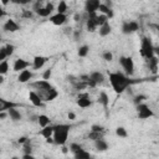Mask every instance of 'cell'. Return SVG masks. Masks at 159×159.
Returning <instances> with one entry per match:
<instances>
[{
	"label": "cell",
	"instance_id": "obj_27",
	"mask_svg": "<svg viewBox=\"0 0 159 159\" xmlns=\"http://www.w3.org/2000/svg\"><path fill=\"white\" fill-rule=\"evenodd\" d=\"M73 159H93V157H92L87 150L83 149V150L76 153V154L73 155Z\"/></svg>",
	"mask_w": 159,
	"mask_h": 159
},
{
	"label": "cell",
	"instance_id": "obj_19",
	"mask_svg": "<svg viewBox=\"0 0 159 159\" xmlns=\"http://www.w3.org/2000/svg\"><path fill=\"white\" fill-rule=\"evenodd\" d=\"M147 61V65L149 67V70L157 76V70H158V57L154 55L153 57H150L149 60H145Z\"/></svg>",
	"mask_w": 159,
	"mask_h": 159
},
{
	"label": "cell",
	"instance_id": "obj_8",
	"mask_svg": "<svg viewBox=\"0 0 159 159\" xmlns=\"http://www.w3.org/2000/svg\"><path fill=\"white\" fill-rule=\"evenodd\" d=\"M120 30L124 35H129L139 30V24L137 21H123Z\"/></svg>",
	"mask_w": 159,
	"mask_h": 159
},
{
	"label": "cell",
	"instance_id": "obj_50",
	"mask_svg": "<svg viewBox=\"0 0 159 159\" xmlns=\"http://www.w3.org/2000/svg\"><path fill=\"white\" fill-rule=\"evenodd\" d=\"M65 32H66V34H71V32H72V29H71V27H66V29H65Z\"/></svg>",
	"mask_w": 159,
	"mask_h": 159
},
{
	"label": "cell",
	"instance_id": "obj_26",
	"mask_svg": "<svg viewBox=\"0 0 159 159\" xmlns=\"http://www.w3.org/2000/svg\"><path fill=\"white\" fill-rule=\"evenodd\" d=\"M50 120H51V119H50L46 114H40V116L37 117V123L40 124L41 128H45V127L50 125Z\"/></svg>",
	"mask_w": 159,
	"mask_h": 159
},
{
	"label": "cell",
	"instance_id": "obj_54",
	"mask_svg": "<svg viewBox=\"0 0 159 159\" xmlns=\"http://www.w3.org/2000/svg\"><path fill=\"white\" fill-rule=\"evenodd\" d=\"M1 4H2V5H7V4H9V1H1Z\"/></svg>",
	"mask_w": 159,
	"mask_h": 159
},
{
	"label": "cell",
	"instance_id": "obj_7",
	"mask_svg": "<svg viewBox=\"0 0 159 159\" xmlns=\"http://www.w3.org/2000/svg\"><path fill=\"white\" fill-rule=\"evenodd\" d=\"M137 113H138V118L139 119H148V118L154 116L153 111L145 103H140V104L137 106Z\"/></svg>",
	"mask_w": 159,
	"mask_h": 159
},
{
	"label": "cell",
	"instance_id": "obj_14",
	"mask_svg": "<svg viewBox=\"0 0 159 159\" xmlns=\"http://www.w3.org/2000/svg\"><path fill=\"white\" fill-rule=\"evenodd\" d=\"M47 61H48V57H46V56H35L34 60H32V67H34V70L42 68Z\"/></svg>",
	"mask_w": 159,
	"mask_h": 159
},
{
	"label": "cell",
	"instance_id": "obj_39",
	"mask_svg": "<svg viewBox=\"0 0 159 159\" xmlns=\"http://www.w3.org/2000/svg\"><path fill=\"white\" fill-rule=\"evenodd\" d=\"M5 50H6V55H7V57H9V56H11V55L14 53L15 46L11 45V43H6V45H5Z\"/></svg>",
	"mask_w": 159,
	"mask_h": 159
},
{
	"label": "cell",
	"instance_id": "obj_33",
	"mask_svg": "<svg viewBox=\"0 0 159 159\" xmlns=\"http://www.w3.org/2000/svg\"><path fill=\"white\" fill-rule=\"evenodd\" d=\"M116 134H117L118 137H120V138H127V135H128L127 129H125L124 127H118V128H116Z\"/></svg>",
	"mask_w": 159,
	"mask_h": 159
},
{
	"label": "cell",
	"instance_id": "obj_29",
	"mask_svg": "<svg viewBox=\"0 0 159 159\" xmlns=\"http://www.w3.org/2000/svg\"><path fill=\"white\" fill-rule=\"evenodd\" d=\"M88 52H89V47H88L87 45L80 46V47H78V51H77V53H78L80 57H86V56L88 55Z\"/></svg>",
	"mask_w": 159,
	"mask_h": 159
},
{
	"label": "cell",
	"instance_id": "obj_36",
	"mask_svg": "<svg viewBox=\"0 0 159 159\" xmlns=\"http://www.w3.org/2000/svg\"><path fill=\"white\" fill-rule=\"evenodd\" d=\"M102 58H103L104 61H107V62H111V61L113 60V53H112L111 51H104V52L102 53Z\"/></svg>",
	"mask_w": 159,
	"mask_h": 159
},
{
	"label": "cell",
	"instance_id": "obj_25",
	"mask_svg": "<svg viewBox=\"0 0 159 159\" xmlns=\"http://www.w3.org/2000/svg\"><path fill=\"white\" fill-rule=\"evenodd\" d=\"M94 147L99 152H106L108 149V143L106 140H103V138H102V139H98L94 142Z\"/></svg>",
	"mask_w": 159,
	"mask_h": 159
},
{
	"label": "cell",
	"instance_id": "obj_52",
	"mask_svg": "<svg viewBox=\"0 0 159 159\" xmlns=\"http://www.w3.org/2000/svg\"><path fill=\"white\" fill-rule=\"evenodd\" d=\"M62 152H63V153H67V152H68V149H67V148H65V147H63V148H62Z\"/></svg>",
	"mask_w": 159,
	"mask_h": 159
},
{
	"label": "cell",
	"instance_id": "obj_32",
	"mask_svg": "<svg viewBox=\"0 0 159 159\" xmlns=\"http://www.w3.org/2000/svg\"><path fill=\"white\" fill-rule=\"evenodd\" d=\"M66 11H67V2L62 0L57 5V14H65Z\"/></svg>",
	"mask_w": 159,
	"mask_h": 159
},
{
	"label": "cell",
	"instance_id": "obj_9",
	"mask_svg": "<svg viewBox=\"0 0 159 159\" xmlns=\"http://www.w3.org/2000/svg\"><path fill=\"white\" fill-rule=\"evenodd\" d=\"M99 5H101V1L99 0H87L84 2V12H87V14H94V12H97Z\"/></svg>",
	"mask_w": 159,
	"mask_h": 159
},
{
	"label": "cell",
	"instance_id": "obj_34",
	"mask_svg": "<svg viewBox=\"0 0 159 159\" xmlns=\"http://www.w3.org/2000/svg\"><path fill=\"white\" fill-rule=\"evenodd\" d=\"M7 71H9V63H7V61L5 60V61L0 62V75L4 76L5 73H7Z\"/></svg>",
	"mask_w": 159,
	"mask_h": 159
},
{
	"label": "cell",
	"instance_id": "obj_23",
	"mask_svg": "<svg viewBox=\"0 0 159 159\" xmlns=\"http://www.w3.org/2000/svg\"><path fill=\"white\" fill-rule=\"evenodd\" d=\"M40 135H42L45 139L52 138V135H53V125H47V127L42 128L40 130Z\"/></svg>",
	"mask_w": 159,
	"mask_h": 159
},
{
	"label": "cell",
	"instance_id": "obj_12",
	"mask_svg": "<svg viewBox=\"0 0 159 159\" xmlns=\"http://www.w3.org/2000/svg\"><path fill=\"white\" fill-rule=\"evenodd\" d=\"M29 66H30V62L29 61H26L24 58H16L15 62H14V65H12V70L15 72H21V71L26 70Z\"/></svg>",
	"mask_w": 159,
	"mask_h": 159
},
{
	"label": "cell",
	"instance_id": "obj_16",
	"mask_svg": "<svg viewBox=\"0 0 159 159\" xmlns=\"http://www.w3.org/2000/svg\"><path fill=\"white\" fill-rule=\"evenodd\" d=\"M19 104L11 102V101H6L4 98L0 97V112H7L10 108H16Z\"/></svg>",
	"mask_w": 159,
	"mask_h": 159
},
{
	"label": "cell",
	"instance_id": "obj_43",
	"mask_svg": "<svg viewBox=\"0 0 159 159\" xmlns=\"http://www.w3.org/2000/svg\"><path fill=\"white\" fill-rule=\"evenodd\" d=\"M80 37H81V31L80 30H75L73 31V39L77 41V40H80Z\"/></svg>",
	"mask_w": 159,
	"mask_h": 159
},
{
	"label": "cell",
	"instance_id": "obj_55",
	"mask_svg": "<svg viewBox=\"0 0 159 159\" xmlns=\"http://www.w3.org/2000/svg\"><path fill=\"white\" fill-rule=\"evenodd\" d=\"M0 153H1V149H0Z\"/></svg>",
	"mask_w": 159,
	"mask_h": 159
},
{
	"label": "cell",
	"instance_id": "obj_51",
	"mask_svg": "<svg viewBox=\"0 0 159 159\" xmlns=\"http://www.w3.org/2000/svg\"><path fill=\"white\" fill-rule=\"evenodd\" d=\"M46 142H47V143H53V139H52V138H47Z\"/></svg>",
	"mask_w": 159,
	"mask_h": 159
},
{
	"label": "cell",
	"instance_id": "obj_48",
	"mask_svg": "<svg viewBox=\"0 0 159 159\" xmlns=\"http://www.w3.org/2000/svg\"><path fill=\"white\" fill-rule=\"evenodd\" d=\"M5 15H6V11H5V10L1 7V5H0V19H2Z\"/></svg>",
	"mask_w": 159,
	"mask_h": 159
},
{
	"label": "cell",
	"instance_id": "obj_24",
	"mask_svg": "<svg viewBox=\"0 0 159 159\" xmlns=\"http://www.w3.org/2000/svg\"><path fill=\"white\" fill-rule=\"evenodd\" d=\"M98 10H99V12H101V14L106 15V16L108 17V20L113 17V10H112V9H109V7H107V6H106L103 2H101V5H99Z\"/></svg>",
	"mask_w": 159,
	"mask_h": 159
},
{
	"label": "cell",
	"instance_id": "obj_1",
	"mask_svg": "<svg viewBox=\"0 0 159 159\" xmlns=\"http://www.w3.org/2000/svg\"><path fill=\"white\" fill-rule=\"evenodd\" d=\"M30 86L35 89V92L37 93V96L41 98L42 102L43 101L45 102H51V101H53L58 96L57 89L48 81L40 80V81H36V82L30 83Z\"/></svg>",
	"mask_w": 159,
	"mask_h": 159
},
{
	"label": "cell",
	"instance_id": "obj_40",
	"mask_svg": "<svg viewBox=\"0 0 159 159\" xmlns=\"http://www.w3.org/2000/svg\"><path fill=\"white\" fill-rule=\"evenodd\" d=\"M51 75H52V70H51V68H47V70L42 73V80H43V81H48L50 77H51Z\"/></svg>",
	"mask_w": 159,
	"mask_h": 159
},
{
	"label": "cell",
	"instance_id": "obj_46",
	"mask_svg": "<svg viewBox=\"0 0 159 159\" xmlns=\"http://www.w3.org/2000/svg\"><path fill=\"white\" fill-rule=\"evenodd\" d=\"M81 17H82V16H81L78 12H77V14H75V16H73V19H75V21H76V22L81 21Z\"/></svg>",
	"mask_w": 159,
	"mask_h": 159
},
{
	"label": "cell",
	"instance_id": "obj_18",
	"mask_svg": "<svg viewBox=\"0 0 159 159\" xmlns=\"http://www.w3.org/2000/svg\"><path fill=\"white\" fill-rule=\"evenodd\" d=\"M31 77H32V72H31L30 70H24V71H21V72L19 73L17 81H19L20 83H26V82H29V81L31 80Z\"/></svg>",
	"mask_w": 159,
	"mask_h": 159
},
{
	"label": "cell",
	"instance_id": "obj_45",
	"mask_svg": "<svg viewBox=\"0 0 159 159\" xmlns=\"http://www.w3.org/2000/svg\"><path fill=\"white\" fill-rule=\"evenodd\" d=\"M22 159H36L32 154H24L22 155Z\"/></svg>",
	"mask_w": 159,
	"mask_h": 159
},
{
	"label": "cell",
	"instance_id": "obj_44",
	"mask_svg": "<svg viewBox=\"0 0 159 159\" xmlns=\"http://www.w3.org/2000/svg\"><path fill=\"white\" fill-rule=\"evenodd\" d=\"M27 140H29V138H27V137H20V138L17 139V142H19L20 144H25Z\"/></svg>",
	"mask_w": 159,
	"mask_h": 159
},
{
	"label": "cell",
	"instance_id": "obj_21",
	"mask_svg": "<svg viewBox=\"0 0 159 159\" xmlns=\"http://www.w3.org/2000/svg\"><path fill=\"white\" fill-rule=\"evenodd\" d=\"M111 31H112V26L109 25V21H108V22H106L104 25H102V26H99V30H98V34H99V36H102V37H104V36H108V35L111 34Z\"/></svg>",
	"mask_w": 159,
	"mask_h": 159
},
{
	"label": "cell",
	"instance_id": "obj_28",
	"mask_svg": "<svg viewBox=\"0 0 159 159\" xmlns=\"http://www.w3.org/2000/svg\"><path fill=\"white\" fill-rule=\"evenodd\" d=\"M94 21H96V25H97V27H99V26L104 25L106 22H108V17H107L106 15H103V14H99V15H97V16H96Z\"/></svg>",
	"mask_w": 159,
	"mask_h": 159
},
{
	"label": "cell",
	"instance_id": "obj_38",
	"mask_svg": "<svg viewBox=\"0 0 159 159\" xmlns=\"http://www.w3.org/2000/svg\"><path fill=\"white\" fill-rule=\"evenodd\" d=\"M91 130H92V132H99V133H103V134H104V132H106L104 127H102V125H99V124H93V125L91 127Z\"/></svg>",
	"mask_w": 159,
	"mask_h": 159
},
{
	"label": "cell",
	"instance_id": "obj_42",
	"mask_svg": "<svg viewBox=\"0 0 159 159\" xmlns=\"http://www.w3.org/2000/svg\"><path fill=\"white\" fill-rule=\"evenodd\" d=\"M22 16L24 17H32V11H30V10H24V12H22Z\"/></svg>",
	"mask_w": 159,
	"mask_h": 159
},
{
	"label": "cell",
	"instance_id": "obj_53",
	"mask_svg": "<svg viewBox=\"0 0 159 159\" xmlns=\"http://www.w3.org/2000/svg\"><path fill=\"white\" fill-rule=\"evenodd\" d=\"M2 82H4V77L0 75V83H2Z\"/></svg>",
	"mask_w": 159,
	"mask_h": 159
},
{
	"label": "cell",
	"instance_id": "obj_56",
	"mask_svg": "<svg viewBox=\"0 0 159 159\" xmlns=\"http://www.w3.org/2000/svg\"><path fill=\"white\" fill-rule=\"evenodd\" d=\"M0 41H1V40H0Z\"/></svg>",
	"mask_w": 159,
	"mask_h": 159
},
{
	"label": "cell",
	"instance_id": "obj_47",
	"mask_svg": "<svg viewBox=\"0 0 159 159\" xmlns=\"http://www.w3.org/2000/svg\"><path fill=\"white\" fill-rule=\"evenodd\" d=\"M67 117H68V119H71V120H73V119L76 118V114H75L73 112H70V113L67 114Z\"/></svg>",
	"mask_w": 159,
	"mask_h": 159
},
{
	"label": "cell",
	"instance_id": "obj_5",
	"mask_svg": "<svg viewBox=\"0 0 159 159\" xmlns=\"http://www.w3.org/2000/svg\"><path fill=\"white\" fill-rule=\"evenodd\" d=\"M119 63L123 67V70L127 73V76H133V73H134V61H133L132 57L120 56L119 57Z\"/></svg>",
	"mask_w": 159,
	"mask_h": 159
},
{
	"label": "cell",
	"instance_id": "obj_6",
	"mask_svg": "<svg viewBox=\"0 0 159 159\" xmlns=\"http://www.w3.org/2000/svg\"><path fill=\"white\" fill-rule=\"evenodd\" d=\"M104 82V76L103 73H101L99 71H93L88 75V82L87 86L89 87H96L98 84H102Z\"/></svg>",
	"mask_w": 159,
	"mask_h": 159
},
{
	"label": "cell",
	"instance_id": "obj_31",
	"mask_svg": "<svg viewBox=\"0 0 159 159\" xmlns=\"http://www.w3.org/2000/svg\"><path fill=\"white\" fill-rule=\"evenodd\" d=\"M81 150H83V148H82V145L78 144V143H72V144L70 145V152H71L73 155H75L76 153L81 152Z\"/></svg>",
	"mask_w": 159,
	"mask_h": 159
},
{
	"label": "cell",
	"instance_id": "obj_20",
	"mask_svg": "<svg viewBox=\"0 0 159 159\" xmlns=\"http://www.w3.org/2000/svg\"><path fill=\"white\" fill-rule=\"evenodd\" d=\"M7 116H9V117H10V119H11V120H14V122H19V120L22 118V116H21L20 111H17L16 108H10V109L7 111Z\"/></svg>",
	"mask_w": 159,
	"mask_h": 159
},
{
	"label": "cell",
	"instance_id": "obj_41",
	"mask_svg": "<svg viewBox=\"0 0 159 159\" xmlns=\"http://www.w3.org/2000/svg\"><path fill=\"white\" fill-rule=\"evenodd\" d=\"M6 57H7V55H6V50H5V46H2V47H0V62L5 61Z\"/></svg>",
	"mask_w": 159,
	"mask_h": 159
},
{
	"label": "cell",
	"instance_id": "obj_15",
	"mask_svg": "<svg viewBox=\"0 0 159 159\" xmlns=\"http://www.w3.org/2000/svg\"><path fill=\"white\" fill-rule=\"evenodd\" d=\"M77 106L81 107V108H87V107L92 106V101L89 99V97H88L87 93H84V94H80V96H78Z\"/></svg>",
	"mask_w": 159,
	"mask_h": 159
},
{
	"label": "cell",
	"instance_id": "obj_13",
	"mask_svg": "<svg viewBox=\"0 0 159 159\" xmlns=\"http://www.w3.org/2000/svg\"><path fill=\"white\" fill-rule=\"evenodd\" d=\"M50 21L56 26H62L67 21V16H66V14H55V15L50 16Z\"/></svg>",
	"mask_w": 159,
	"mask_h": 159
},
{
	"label": "cell",
	"instance_id": "obj_10",
	"mask_svg": "<svg viewBox=\"0 0 159 159\" xmlns=\"http://www.w3.org/2000/svg\"><path fill=\"white\" fill-rule=\"evenodd\" d=\"M53 4L52 2H46L45 4V6H42L41 9H39V10H36L35 12H36V15H39V16H41V17H47V16H50L51 15V12L53 11Z\"/></svg>",
	"mask_w": 159,
	"mask_h": 159
},
{
	"label": "cell",
	"instance_id": "obj_2",
	"mask_svg": "<svg viewBox=\"0 0 159 159\" xmlns=\"http://www.w3.org/2000/svg\"><path fill=\"white\" fill-rule=\"evenodd\" d=\"M108 77H109L111 86L117 94L123 93L130 84L140 82V80H130L128 76L123 75L122 72H111L108 73Z\"/></svg>",
	"mask_w": 159,
	"mask_h": 159
},
{
	"label": "cell",
	"instance_id": "obj_3",
	"mask_svg": "<svg viewBox=\"0 0 159 159\" xmlns=\"http://www.w3.org/2000/svg\"><path fill=\"white\" fill-rule=\"evenodd\" d=\"M71 128H72L71 124H65V123L53 125V135H52L53 143L57 145H65L68 139Z\"/></svg>",
	"mask_w": 159,
	"mask_h": 159
},
{
	"label": "cell",
	"instance_id": "obj_22",
	"mask_svg": "<svg viewBox=\"0 0 159 159\" xmlns=\"http://www.w3.org/2000/svg\"><path fill=\"white\" fill-rule=\"evenodd\" d=\"M98 102L103 106V108H108V106H109V97H108V94L106 93V92H101L99 93V96H98Z\"/></svg>",
	"mask_w": 159,
	"mask_h": 159
},
{
	"label": "cell",
	"instance_id": "obj_35",
	"mask_svg": "<svg viewBox=\"0 0 159 159\" xmlns=\"http://www.w3.org/2000/svg\"><path fill=\"white\" fill-rule=\"evenodd\" d=\"M145 99H147V96H144V94H137V96H134V98H133V103H134L135 106H138V104L143 103V101H145Z\"/></svg>",
	"mask_w": 159,
	"mask_h": 159
},
{
	"label": "cell",
	"instance_id": "obj_17",
	"mask_svg": "<svg viewBox=\"0 0 159 159\" xmlns=\"http://www.w3.org/2000/svg\"><path fill=\"white\" fill-rule=\"evenodd\" d=\"M29 99L30 102L35 106V107H42L43 106V102L41 101V98L37 96V93L35 91H30L29 92Z\"/></svg>",
	"mask_w": 159,
	"mask_h": 159
},
{
	"label": "cell",
	"instance_id": "obj_4",
	"mask_svg": "<svg viewBox=\"0 0 159 159\" xmlns=\"http://www.w3.org/2000/svg\"><path fill=\"white\" fill-rule=\"evenodd\" d=\"M154 45L152 42V40L147 36H143L142 37V41H140V56L145 60H149L150 57H153L155 55V50H154Z\"/></svg>",
	"mask_w": 159,
	"mask_h": 159
},
{
	"label": "cell",
	"instance_id": "obj_11",
	"mask_svg": "<svg viewBox=\"0 0 159 159\" xmlns=\"http://www.w3.org/2000/svg\"><path fill=\"white\" fill-rule=\"evenodd\" d=\"M2 30H4L5 32H16V31L20 30V26H19V24H17L15 20L9 19V20H6V22L2 25Z\"/></svg>",
	"mask_w": 159,
	"mask_h": 159
},
{
	"label": "cell",
	"instance_id": "obj_37",
	"mask_svg": "<svg viewBox=\"0 0 159 159\" xmlns=\"http://www.w3.org/2000/svg\"><path fill=\"white\" fill-rule=\"evenodd\" d=\"M22 150H24V154H31L32 153V148H31V144H30V140H27L25 144H22Z\"/></svg>",
	"mask_w": 159,
	"mask_h": 159
},
{
	"label": "cell",
	"instance_id": "obj_49",
	"mask_svg": "<svg viewBox=\"0 0 159 159\" xmlns=\"http://www.w3.org/2000/svg\"><path fill=\"white\" fill-rule=\"evenodd\" d=\"M7 117V112H0V119H5Z\"/></svg>",
	"mask_w": 159,
	"mask_h": 159
},
{
	"label": "cell",
	"instance_id": "obj_30",
	"mask_svg": "<svg viewBox=\"0 0 159 159\" xmlns=\"http://www.w3.org/2000/svg\"><path fill=\"white\" fill-rule=\"evenodd\" d=\"M103 138V133H99V132H89L88 133V139H91V140H93V142H96V140H98V139H102Z\"/></svg>",
	"mask_w": 159,
	"mask_h": 159
}]
</instances>
